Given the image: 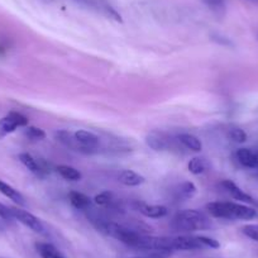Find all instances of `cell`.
Here are the masks:
<instances>
[{
    "instance_id": "obj_1",
    "label": "cell",
    "mask_w": 258,
    "mask_h": 258,
    "mask_svg": "<svg viewBox=\"0 0 258 258\" xmlns=\"http://www.w3.org/2000/svg\"><path fill=\"white\" fill-rule=\"evenodd\" d=\"M208 213L212 217L227 220H252L258 218V212L240 203L214 202L207 205Z\"/></svg>"
},
{
    "instance_id": "obj_2",
    "label": "cell",
    "mask_w": 258,
    "mask_h": 258,
    "mask_svg": "<svg viewBox=\"0 0 258 258\" xmlns=\"http://www.w3.org/2000/svg\"><path fill=\"white\" fill-rule=\"evenodd\" d=\"M212 220L205 213L197 209H187L177 213L171 222V227L176 232L191 233L210 229Z\"/></svg>"
},
{
    "instance_id": "obj_3",
    "label": "cell",
    "mask_w": 258,
    "mask_h": 258,
    "mask_svg": "<svg viewBox=\"0 0 258 258\" xmlns=\"http://www.w3.org/2000/svg\"><path fill=\"white\" fill-rule=\"evenodd\" d=\"M146 143L153 151H178L181 150L182 145L178 142L177 137H172L168 133L162 132V131H153L148 133L146 137Z\"/></svg>"
},
{
    "instance_id": "obj_4",
    "label": "cell",
    "mask_w": 258,
    "mask_h": 258,
    "mask_svg": "<svg viewBox=\"0 0 258 258\" xmlns=\"http://www.w3.org/2000/svg\"><path fill=\"white\" fill-rule=\"evenodd\" d=\"M74 2L80 4L84 8L94 12V13L100 14V16L110 19V21L118 22V23L123 22L120 13L109 3V0H74Z\"/></svg>"
},
{
    "instance_id": "obj_5",
    "label": "cell",
    "mask_w": 258,
    "mask_h": 258,
    "mask_svg": "<svg viewBox=\"0 0 258 258\" xmlns=\"http://www.w3.org/2000/svg\"><path fill=\"white\" fill-rule=\"evenodd\" d=\"M28 118L18 111H11L8 115L0 119V140L7 137L11 133L16 132L21 126H27Z\"/></svg>"
},
{
    "instance_id": "obj_6",
    "label": "cell",
    "mask_w": 258,
    "mask_h": 258,
    "mask_svg": "<svg viewBox=\"0 0 258 258\" xmlns=\"http://www.w3.org/2000/svg\"><path fill=\"white\" fill-rule=\"evenodd\" d=\"M12 210H13V215L14 218H16L17 222L26 225L27 228L33 230L34 233H38V234H44V233H46L44 224L42 223L41 219H38V218L36 217V215L27 212V210L21 209V208H12Z\"/></svg>"
},
{
    "instance_id": "obj_7",
    "label": "cell",
    "mask_w": 258,
    "mask_h": 258,
    "mask_svg": "<svg viewBox=\"0 0 258 258\" xmlns=\"http://www.w3.org/2000/svg\"><path fill=\"white\" fill-rule=\"evenodd\" d=\"M235 160L245 168L258 170V153L249 148H239L235 152Z\"/></svg>"
},
{
    "instance_id": "obj_8",
    "label": "cell",
    "mask_w": 258,
    "mask_h": 258,
    "mask_svg": "<svg viewBox=\"0 0 258 258\" xmlns=\"http://www.w3.org/2000/svg\"><path fill=\"white\" fill-rule=\"evenodd\" d=\"M76 140L79 141L81 146L85 148L86 153H91L95 150H98L99 143H100V140L96 135H94L93 132H89V131H84V129H80L78 132H75Z\"/></svg>"
},
{
    "instance_id": "obj_9",
    "label": "cell",
    "mask_w": 258,
    "mask_h": 258,
    "mask_svg": "<svg viewBox=\"0 0 258 258\" xmlns=\"http://www.w3.org/2000/svg\"><path fill=\"white\" fill-rule=\"evenodd\" d=\"M222 186L234 200H238V202L240 203H245V204H254L255 203L254 199H253L250 195H248L247 192H244V191H243L239 186L235 185L233 181L224 180L222 182Z\"/></svg>"
},
{
    "instance_id": "obj_10",
    "label": "cell",
    "mask_w": 258,
    "mask_h": 258,
    "mask_svg": "<svg viewBox=\"0 0 258 258\" xmlns=\"http://www.w3.org/2000/svg\"><path fill=\"white\" fill-rule=\"evenodd\" d=\"M56 138L58 142H61L64 147L70 148L73 151H78V152H84L86 153L85 148L79 143V141L76 140L75 133L70 132V131H58L56 133Z\"/></svg>"
},
{
    "instance_id": "obj_11",
    "label": "cell",
    "mask_w": 258,
    "mask_h": 258,
    "mask_svg": "<svg viewBox=\"0 0 258 258\" xmlns=\"http://www.w3.org/2000/svg\"><path fill=\"white\" fill-rule=\"evenodd\" d=\"M141 214L145 215L146 218L151 219H160V218L166 217L168 214L167 208L163 205H148V204H140L138 207Z\"/></svg>"
},
{
    "instance_id": "obj_12",
    "label": "cell",
    "mask_w": 258,
    "mask_h": 258,
    "mask_svg": "<svg viewBox=\"0 0 258 258\" xmlns=\"http://www.w3.org/2000/svg\"><path fill=\"white\" fill-rule=\"evenodd\" d=\"M69 200H70L71 205H73L75 209L81 210V212H86L91 208V199L83 192H79V191H71L69 194Z\"/></svg>"
},
{
    "instance_id": "obj_13",
    "label": "cell",
    "mask_w": 258,
    "mask_h": 258,
    "mask_svg": "<svg viewBox=\"0 0 258 258\" xmlns=\"http://www.w3.org/2000/svg\"><path fill=\"white\" fill-rule=\"evenodd\" d=\"M118 180L125 186H140L145 182L146 178L133 170H124L119 173Z\"/></svg>"
},
{
    "instance_id": "obj_14",
    "label": "cell",
    "mask_w": 258,
    "mask_h": 258,
    "mask_svg": "<svg viewBox=\"0 0 258 258\" xmlns=\"http://www.w3.org/2000/svg\"><path fill=\"white\" fill-rule=\"evenodd\" d=\"M178 142L182 145L183 148L194 151V152H200L203 150V143L197 136L190 135V133H181L177 136Z\"/></svg>"
},
{
    "instance_id": "obj_15",
    "label": "cell",
    "mask_w": 258,
    "mask_h": 258,
    "mask_svg": "<svg viewBox=\"0 0 258 258\" xmlns=\"http://www.w3.org/2000/svg\"><path fill=\"white\" fill-rule=\"evenodd\" d=\"M0 192L3 194V195H6V197L8 198V199H11L13 203H16L17 205H21V207H23V205L26 204L23 195H22L18 190H16L13 186H11V185H8L7 182H4L3 180H0Z\"/></svg>"
},
{
    "instance_id": "obj_16",
    "label": "cell",
    "mask_w": 258,
    "mask_h": 258,
    "mask_svg": "<svg viewBox=\"0 0 258 258\" xmlns=\"http://www.w3.org/2000/svg\"><path fill=\"white\" fill-rule=\"evenodd\" d=\"M36 249L41 258H66L51 243H37Z\"/></svg>"
},
{
    "instance_id": "obj_17",
    "label": "cell",
    "mask_w": 258,
    "mask_h": 258,
    "mask_svg": "<svg viewBox=\"0 0 258 258\" xmlns=\"http://www.w3.org/2000/svg\"><path fill=\"white\" fill-rule=\"evenodd\" d=\"M197 194V186L191 181H185L180 183L176 188V199L177 200H188Z\"/></svg>"
},
{
    "instance_id": "obj_18",
    "label": "cell",
    "mask_w": 258,
    "mask_h": 258,
    "mask_svg": "<svg viewBox=\"0 0 258 258\" xmlns=\"http://www.w3.org/2000/svg\"><path fill=\"white\" fill-rule=\"evenodd\" d=\"M19 161H21L31 172H33L34 175L43 176V171H42L39 162H37L36 158L32 157L29 153H21V155H19Z\"/></svg>"
},
{
    "instance_id": "obj_19",
    "label": "cell",
    "mask_w": 258,
    "mask_h": 258,
    "mask_svg": "<svg viewBox=\"0 0 258 258\" xmlns=\"http://www.w3.org/2000/svg\"><path fill=\"white\" fill-rule=\"evenodd\" d=\"M56 171L61 175V177L64 178V180L80 181L81 178H83V175H81L80 171H79L78 168L73 167V166L59 165L58 167L56 168Z\"/></svg>"
},
{
    "instance_id": "obj_20",
    "label": "cell",
    "mask_w": 258,
    "mask_h": 258,
    "mask_svg": "<svg viewBox=\"0 0 258 258\" xmlns=\"http://www.w3.org/2000/svg\"><path fill=\"white\" fill-rule=\"evenodd\" d=\"M188 171H190L192 175H202L209 167V163H208L207 158L205 157H194L191 158L190 162L187 165Z\"/></svg>"
},
{
    "instance_id": "obj_21",
    "label": "cell",
    "mask_w": 258,
    "mask_h": 258,
    "mask_svg": "<svg viewBox=\"0 0 258 258\" xmlns=\"http://www.w3.org/2000/svg\"><path fill=\"white\" fill-rule=\"evenodd\" d=\"M205 4H207L208 8L213 12L217 16L223 17L227 11V4H225V0H203Z\"/></svg>"
},
{
    "instance_id": "obj_22",
    "label": "cell",
    "mask_w": 258,
    "mask_h": 258,
    "mask_svg": "<svg viewBox=\"0 0 258 258\" xmlns=\"http://www.w3.org/2000/svg\"><path fill=\"white\" fill-rule=\"evenodd\" d=\"M228 138L234 143H244L247 141V135L239 126H230L228 129Z\"/></svg>"
},
{
    "instance_id": "obj_23",
    "label": "cell",
    "mask_w": 258,
    "mask_h": 258,
    "mask_svg": "<svg viewBox=\"0 0 258 258\" xmlns=\"http://www.w3.org/2000/svg\"><path fill=\"white\" fill-rule=\"evenodd\" d=\"M24 135L29 141H33V142L43 141L46 138V133H44L43 129L37 128V126H27L26 131H24Z\"/></svg>"
},
{
    "instance_id": "obj_24",
    "label": "cell",
    "mask_w": 258,
    "mask_h": 258,
    "mask_svg": "<svg viewBox=\"0 0 258 258\" xmlns=\"http://www.w3.org/2000/svg\"><path fill=\"white\" fill-rule=\"evenodd\" d=\"M114 197L113 194L109 192V191H103L99 195H96L94 202H95L96 205H100V207H110L114 203Z\"/></svg>"
},
{
    "instance_id": "obj_25",
    "label": "cell",
    "mask_w": 258,
    "mask_h": 258,
    "mask_svg": "<svg viewBox=\"0 0 258 258\" xmlns=\"http://www.w3.org/2000/svg\"><path fill=\"white\" fill-rule=\"evenodd\" d=\"M242 233L249 239L258 242V224H247L242 228Z\"/></svg>"
},
{
    "instance_id": "obj_26",
    "label": "cell",
    "mask_w": 258,
    "mask_h": 258,
    "mask_svg": "<svg viewBox=\"0 0 258 258\" xmlns=\"http://www.w3.org/2000/svg\"><path fill=\"white\" fill-rule=\"evenodd\" d=\"M0 219L4 220V222H14L16 220L12 208L2 204V203H0Z\"/></svg>"
},
{
    "instance_id": "obj_27",
    "label": "cell",
    "mask_w": 258,
    "mask_h": 258,
    "mask_svg": "<svg viewBox=\"0 0 258 258\" xmlns=\"http://www.w3.org/2000/svg\"><path fill=\"white\" fill-rule=\"evenodd\" d=\"M4 228H6V224H4V220L0 219V232H2V230H4Z\"/></svg>"
},
{
    "instance_id": "obj_28",
    "label": "cell",
    "mask_w": 258,
    "mask_h": 258,
    "mask_svg": "<svg viewBox=\"0 0 258 258\" xmlns=\"http://www.w3.org/2000/svg\"><path fill=\"white\" fill-rule=\"evenodd\" d=\"M135 258H152V257H150V255H147V257H135Z\"/></svg>"
},
{
    "instance_id": "obj_29",
    "label": "cell",
    "mask_w": 258,
    "mask_h": 258,
    "mask_svg": "<svg viewBox=\"0 0 258 258\" xmlns=\"http://www.w3.org/2000/svg\"><path fill=\"white\" fill-rule=\"evenodd\" d=\"M257 153H258V150H257Z\"/></svg>"
},
{
    "instance_id": "obj_30",
    "label": "cell",
    "mask_w": 258,
    "mask_h": 258,
    "mask_svg": "<svg viewBox=\"0 0 258 258\" xmlns=\"http://www.w3.org/2000/svg\"><path fill=\"white\" fill-rule=\"evenodd\" d=\"M257 205H258V203H257Z\"/></svg>"
}]
</instances>
